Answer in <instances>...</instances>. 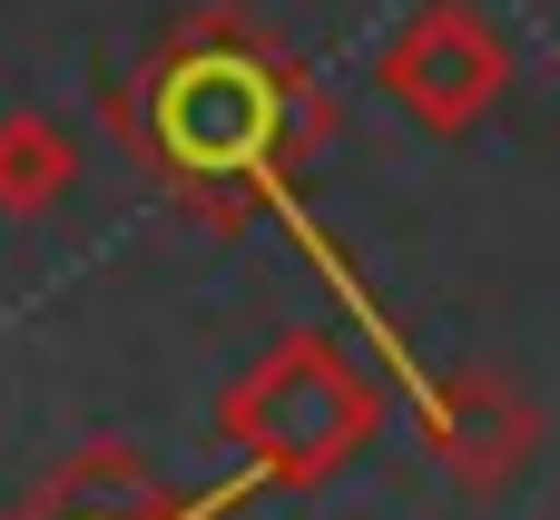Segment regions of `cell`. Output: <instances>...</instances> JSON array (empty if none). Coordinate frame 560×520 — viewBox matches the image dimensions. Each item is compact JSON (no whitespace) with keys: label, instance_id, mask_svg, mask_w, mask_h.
Wrapping results in <instances>:
<instances>
[{"label":"cell","instance_id":"4","mask_svg":"<svg viewBox=\"0 0 560 520\" xmlns=\"http://www.w3.org/2000/svg\"><path fill=\"white\" fill-rule=\"evenodd\" d=\"M413 433H423V452L463 482V492H512L522 472H532V452H541V403L512 383V374H492V364H453V374H423L413 393Z\"/></svg>","mask_w":560,"mask_h":520},{"label":"cell","instance_id":"1","mask_svg":"<svg viewBox=\"0 0 560 520\" xmlns=\"http://www.w3.org/2000/svg\"><path fill=\"white\" fill-rule=\"evenodd\" d=\"M118 138L197 226L236 236L295 197L305 157L335 138V98L256 10L217 0V10H187L138 59L118 98Z\"/></svg>","mask_w":560,"mask_h":520},{"label":"cell","instance_id":"5","mask_svg":"<svg viewBox=\"0 0 560 520\" xmlns=\"http://www.w3.org/2000/svg\"><path fill=\"white\" fill-rule=\"evenodd\" d=\"M246 492H256V482L236 472V482H217V492L177 501V492L148 472V452H128V442H89V452H69V462L39 482L30 520H226Z\"/></svg>","mask_w":560,"mask_h":520},{"label":"cell","instance_id":"2","mask_svg":"<svg viewBox=\"0 0 560 520\" xmlns=\"http://www.w3.org/2000/svg\"><path fill=\"white\" fill-rule=\"evenodd\" d=\"M384 433V383L315 324L276 334L226 393H217V442L256 492H315L335 482L364 442Z\"/></svg>","mask_w":560,"mask_h":520},{"label":"cell","instance_id":"6","mask_svg":"<svg viewBox=\"0 0 560 520\" xmlns=\"http://www.w3.org/2000/svg\"><path fill=\"white\" fill-rule=\"evenodd\" d=\"M79 187V138L49 108H10L0 118V216H49Z\"/></svg>","mask_w":560,"mask_h":520},{"label":"cell","instance_id":"3","mask_svg":"<svg viewBox=\"0 0 560 520\" xmlns=\"http://www.w3.org/2000/svg\"><path fill=\"white\" fill-rule=\"evenodd\" d=\"M374 88L423 138H472L502 108V88H512V39H502V20L482 0H423L374 49Z\"/></svg>","mask_w":560,"mask_h":520}]
</instances>
